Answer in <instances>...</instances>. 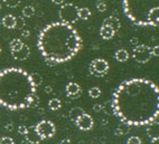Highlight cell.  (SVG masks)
I'll return each mask as SVG.
<instances>
[{
    "label": "cell",
    "instance_id": "cell-28",
    "mask_svg": "<svg viewBox=\"0 0 159 144\" xmlns=\"http://www.w3.org/2000/svg\"><path fill=\"white\" fill-rule=\"evenodd\" d=\"M0 144H15V141L10 136H3L0 140Z\"/></svg>",
    "mask_w": 159,
    "mask_h": 144
},
{
    "label": "cell",
    "instance_id": "cell-21",
    "mask_svg": "<svg viewBox=\"0 0 159 144\" xmlns=\"http://www.w3.org/2000/svg\"><path fill=\"white\" fill-rule=\"evenodd\" d=\"M23 45H24V41H21L19 38H15V39H12L11 41H10V44H9L10 50L11 51H16V50H18V49H20V48L23 47Z\"/></svg>",
    "mask_w": 159,
    "mask_h": 144
},
{
    "label": "cell",
    "instance_id": "cell-3",
    "mask_svg": "<svg viewBox=\"0 0 159 144\" xmlns=\"http://www.w3.org/2000/svg\"><path fill=\"white\" fill-rule=\"evenodd\" d=\"M36 86L30 74L21 68L0 71V105L11 111L24 110L37 101Z\"/></svg>",
    "mask_w": 159,
    "mask_h": 144
},
{
    "label": "cell",
    "instance_id": "cell-27",
    "mask_svg": "<svg viewBox=\"0 0 159 144\" xmlns=\"http://www.w3.org/2000/svg\"><path fill=\"white\" fill-rule=\"evenodd\" d=\"M127 144H142V142L138 136H130L127 141Z\"/></svg>",
    "mask_w": 159,
    "mask_h": 144
},
{
    "label": "cell",
    "instance_id": "cell-43",
    "mask_svg": "<svg viewBox=\"0 0 159 144\" xmlns=\"http://www.w3.org/2000/svg\"><path fill=\"white\" fill-rule=\"evenodd\" d=\"M0 140H1V137H0Z\"/></svg>",
    "mask_w": 159,
    "mask_h": 144
},
{
    "label": "cell",
    "instance_id": "cell-37",
    "mask_svg": "<svg viewBox=\"0 0 159 144\" xmlns=\"http://www.w3.org/2000/svg\"><path fill=\"white\" fill-rule=\"evenodd\" d=\"M130 44H131V45L137 46V45H138V38H131V39H130Z\"/></svg>",
    "mask_w": 159,
    "mask_h": 144
},
{
    "label": "cell",
    "instance_id": "cell-4",
    "mask_svg": "<svg viewBox=\"0 0 159 144\" xmlns=\"http://www.w3.org/2000/svg\"><path fill=\"white\" fill-rule=\"evenodd\" d=\"M123 12L137 26L159 27V0H123Z\"/></svg>",
    "mask_w": 159,
    "mask_h": 144
},
{
    "label": "cell",
    "instance_id": "cell-39",
    "mask_svg": "<svg viewBox=\"0 0 159 144\" xmlns=\"http://www.w3.org/2000/svg\"><path fill=\"white\" fill-rule=\"evenodd\" d=\"M60 144H72V142H71V140H68V138H64V140L61 141Z\"/></svg>",
    "mask_w": 159,
    "mask_h": 144
},
{
    "label": "cell",
    "instance_id": "cell-18",
    "mask_svg": "<svg viewBox=\"0 0 159 144\" xmlns=\"http://www.w3.org/2000/svg\"><path fill=\"white\" fill-rule=\"evenodd\" d=\"M114 58L120 63H125L129 59V53L125 49H118L114 54Z\"/></svg>",
    "mask_w": 159,
    "mask_h": 144
},
{
    "label": "cell",
    "instance_id": "cell-24",
    "mask_svg": "<svg viewBox=\"0 0 159 144\" xmlns=\"http://www.w3.org/2000/svg\"><path fill=\"white\" fill-rule=\"evenodd\" d=\"M30 77H31V81H33V83H34V85L36 86V87H38V86H40V85L43 84V77L40 76L38 73L30 74Z\"/></svg>",
    "mask_w": 159,
    "mask_h": 144
},
{
    "label": "cell",
    "instance_id": "cell-23",
    "mask_svg": "<svg viewBox=\"0 0 159 144\" xmlns=\"http://www.w3.org/2000/svg\"><path fill=\"white\" fill-rule=\"evenodd\" d=\"M24 18H30L35 15V8L33 6H25L21 10Z\"/></svg>",
    "mask_w": 159,
    "mask_h": 144
},
{
    "label": "cell",
    "instance_id": "cell-42",
    "mask_svg": "<svg viewBox=\"0 0 159 144\" xmlns=\"http://www.w3.org/2000/svg\"><path fill=\"white\" fill-rule=\"evenodd\" d=\"M0 10H1V6H0Z\"/></svg>",
    "mask_w": 159,
    "mask_h": 144
},
{
    "label": "cell",
    "instance_id": "cell-20",
    "mask_svg": "<svg viewBox=\"0 0 159 144\" xmlns=\"http://www.w3.org/2000/svg\"><path fill=\"white\" fill-rule=\"evenodd\" d=\"M91 16V10L86 7H83V8L79 9V19L82 20H88Z\"/></svg>",
    "mask_w": 159,
    "mask_h": 144
},
{
    "label": "cell",
    "instance_id": "cell-26",
    "mask_svg": "<svg viewBox=\"0 0 159 144\" xmlns=\"http://www.w3.org/2000/svg\"><path fill=\"white\" fill-rule=\"evenodd\" d=\"M3 3L9 8H16L17 6H19V3L21 0H2Z\"/></svg>",
    "mask_w": 159,
    "mask_h": 144
},
{
    "label": "cell",
    "instance_id": "cell-10",
    "mask_svg": "<svg viewBox=\"0 0 159 144\" xmlns=\"http://www.w3.org/2000/svg\"><path fill=\"white\" fill-rule=\"evenodd\" d=\"M27 140V142H29L30 144H39L43 141V138L40 137V135L38 134V132L36 131L35 126H29L27 133L24 135Z\"/></svg>",
    "mask_w": 159,
    "mask_h": 144
},
{
    "label": "cell",
    "instance_id": "cell-12",
    "mask_svg": "<svg viewBox=\"0 0 159 144\" xmlns=\"http://www.w3.org/2000/svg\"><path fill=\"white\" fill-rule=\"evenodd\" d=\"M82 92V88L77 83L75 82H70L65 87V93L68 97H72V98H75L77 96H80Z\"/></svg>",
    "mask_w": 159,
    "mask_h": 144
},
{
    "label": "cell",
    "instance_id": "cell-33",
    "mask_svg": "<svg viewBox=\"0 0 159 144\" xmlns=\"http://www.w3.org/2000/svg\"><path fill=\"white\" fill-rule=\"evenodd\" d=\"M5 131H7V132H11L12 130H14V125L11 124V123H8V124L5 125Z\"/></svg>",
    "mask_w": 159,
    "mask_h": 144
},
{
    "label": "cell",
    "instance_id": "cell-38",
    "mask_svg": "<svg viewBox=\"0 0 159 144\" xmlns=\"http://www.w3.org/2000/svg\"><path fill=\"white\" fill-rule=\"evenodd\" d=\"M150 144H159V136H158V137H152V138H151V143Z\"/></svg>",
    "mask_w": 159,
    "mask_h": 144
},
{
    "label": "cell",
    "instance_id": "cell-6",
    "mask_svg": "<svg viewBox=\"0 0 159 144\" xmlns=\"http://www.w3.org/2000/svg\"><path fill=\"white\" fill-rule=\"evenodd\" d=\"M109 63L103 58H95L89 65V73L92 76L103 77L109 72Z\"/></svg>",
    "mask_w": 159,
    "mask_h": 144
},
{
    "label": "cell",
    "instance_id": "cell-36",
    "mask_svg": "<svg viewBox=\"0 0 159 144\" xmlns=\"http://www.w3.org/2000/svg\"><path fill=\"white\" fill-rule=\"evenodd\" d=\"M64 1H65V0H52L53 3H55V5H61V6L64 3Z\"/></svg>",
    "mask_w": 159,
    "mask_h": 144
},
{
    "label": "cell",
    "instance_id": "cell-5",
    "mask_svg": "<svg viewBox=\"0 0 159 144\" xmlns=\"http://www.w3.org/2000/svg\"><path fill=\"white\" fill-rule=\"evenodd\" d=\"M61 21L66 24H75L79 20V7L75 6L74 3H63L58 11Z\"/></svg>",
    "mask_w": 159,
    "mask_h": 144
},
{
    "label": "cell",
    "instance_id": "cell-25",
    "mask_svg": "<svg viewBox=\"0 0 159 144\" xmlns=\"http://www.w3.org/2000/svg\"><path fill=\"white\" fill-rule=\"evenodd\" d=\"M89 95L91 98H99L100 96H101V89L97 86H94V87H91L89 89Z\"/></svg>",
    "mask_w": 159,
    "mask_h": 144
},
{
    "label": "cell",
    "instance_id": "cell-35",
    "mask_svg": "<svg viewBox=\"0 0 159 144\" xmlns=\"http://www.w3.org/2000/svg\"><path fill=\"white\" fill-rule=\"evenodd\" d=\"M29 35H30L29 30H23V31H21V36H23L24 38H28Z\"/></svg>",
    "mask_w": 159,
    "mask_h": 144
},
{
    "label": "cell",
    "instance_id": "cell-30",
    "mask_svg": "<svg viewBox=\"0 0 159 144\" xmlns=\"http://www.w3.org/2000/svg\"><path fill=\"white\" fill-rule=\"evenodd\" d=\"M25 26V20L24 18H16V28H24Z\"/></svg>",
    "mask_w": 159,
    "mask_h": 144
},
{
    "label": "cell",
    "instance_id": "cell-34",
    "mask_svg": "<svg viewBox=\"0 0 159 144\" xmlns=\"http://www.w3.org/2000/svg\"><path fill=\"white\" fill-rule=\"evenodd\" d=\"M101 110H102V105H101V104H95L93 106V111H94V112H97V113H98V112H100Z\"/></svg>",
    "mask_w": 159,
    "mask_h": 144
},
{
    "label": "cell",
    "instance_id": "cell-17",
    "mask_svg": "<svg viewBox=\"0 0 159 144\" xmlns=\"http://www.w3.org/2000/svg\"><path fill=\"white\" fill-rule=\"evenodd\" d=\"M84 113H85V112H84V110H83L82 107H73L71 111H70V114H68V116H70V120L75 123L80 116L83 115Z\"/></svg>",
    "mask_w": 159,
    "mask_h": 144
},
{
    "label": "cell",
    "instance_id": "cell-19",
    "mask_svg": "<svg viewBox=\"0 0 159 144\" xmlns=\"http://www.w3.org/2000/svg\"><path fill=\"white\" fill-rule=\"evenodd\" d=\"M129 131H130V125L127 124V123H122V122H121V124L114 130V134H116V136L125 135V134H128L129 133Z\"/></svg>",
    "mask_w": 159,
    "mask_h": 144
},
{
    "label": "cell",
    "instance_id": "cell-31",
    "mask_svg": "<svg viewBox=\"0 0 159 144\" xmlns=\"http://www.w3.org/2000/svg\"><path fill=\"white\" fill-rule=\"evenodd\" d=\"M27 130H28V127L25 126V125H19L18 126V133L21 134V135H25L26 133H27Z\"/></svg>",
    "mask_w": 159,
    "mask_h": 144
},
{
    "label": "cell",
    "instance_id": "cell-2",
    "mask_svg": "<svg viewBox=\"0 0 159 144\" xmlns=\"http://www.w3.org/2000/svg\"><path fill=\"white\" fill-rule=\"evenodd\" d=\"M83 40L70 24L57 21L47 25L38 35L37 47L48 66L71 60L82 49Z\"/></svg>",
    "mask_w": 159,
    "mask_h": 144
},
{
    "label": "cell",
    "instance_id": "cell-8",
    "mask_svg": "<svg viewBox=\"0 0 159 144\" xmlns=\"http://www.w3.org/2000/svg\"><path fill=\"white\" fill-rule=\"evenodd\" d=\"M35 129L40 135V137L45 140V138L53 137L56 133V126L53 122L48 121V120H43V121L38 122L35 125Z\"/></svg>",
    "mask_w": 159,
    "mask_h": 144
},
{
    "label": "cell",
    "instance_id": "cell-13",
    "mask_svg": "<svg viewBox=\"0 0 159 144\" xmlns=\"http://www.w3.org/2000/svg\"><path fill=\"white\" fill-rule=\"evenodd\" d=\"M102 25H105V26H109L110 28H112L114 30V33L116 31H119L120 27H121V24H120V20L116 17V16H110V17L105 18L103 20V24Z\"/></svg>",
    "mask_w": 159,
    "mask_h": 144
},
{
    "label": "cell",
    "instance_id": "cell-32",
    "mask_svg": "<svg viewBox=\"0 0 159 144\" xmlns=\"http://www.w3.org/2000/svg\"><path fill=\"white\" fill-rule=\"evenodd\" d=\"M151 54H152V56H155V57H159V45L151 48Z\"/></svg>",
    "mask_w": 159,
    "mask_h": 144
},
{
    "label": "cell",
    "instance_id": "cell-7",
    "mask_svg": "<svg viewBox=\"0 0 159 144\" xmlns=\"http://www.w3.org/2000/svg\"><path fill=\"white\" fill-rule=\"evenodd\" d=\"M151 48L143 44H138L132 50V58L139 64H146L151 59Z\"/></svg>",
    "mask_w": 159,
    "mask_h": 144
},
{
    "label": "cell",
    "instance_id": "cell-16",
    "mask_svg": "<svg viewBox=\"0 0 159 144\" xmlns=\"http://www.w3.org/2000/svg\"><path fill=\"white\" fill-rule=\"evenodd\" d=\"M114 34H116L114 30L112 28H110L109 26L102 25L101 26V28H100V36L102 37L103 39H105V40L111 39V38L114 36Z\"/></svg>",
    "mask_w": 159,
    "mask_h": 144
},
{
    "label": "cell",
    "instance_id": "cell-29",
    "mask_svg": "<svg viewBox=\"0 0 159 144\" xmlns=\"http://www.w3.org/2000/svg\"><path fill=\"white\" fill-rule=\"evenodd\" d=\"M97 9L100 12H104L107 10V3L103 2V1H99L97 3Z\"/></svg>",
    "mask_w": 159,
    "mask_h": 144
},
{
    "label": "cell",
    "instance_id": "cell-15",
    "mask_svg": "<svg viewBox=\"0 0 159 144\" xmlns=\"http://www.w3.org/2000/svg\"><path fill=\"white\" fill-rule=\"evenodd\" d=\"M1 24L7 29L16 28V17L12 16V15H6V16H3L2 20H1Z\"/></svg>",
    "mask_w": 159,
    "mask_h": 144
},
{
    "label": "cell",
    "instance_id": "cell-11",
    "mask_svg": "<svg viewBox=\"0 0 159 144\" xmlns=\"http://www.w3.org/2000/svg\"><path fill=\"white\" fill-rule=\"evenodd\" d=\"M29 55H30V48L26 44H24L23 47L18 49V50L11 51L12 58L16 60H26L29 57Z\"/></svg>",
    "mask_w": 159,
    "mask_h": 144
},
{
    "label": "cell",
    "instance_id": "cell-9",
    "mask_svg": "<svg viewBox=\"0 0 159 144\" xmlns=\"http://www.w3.org/2000/svg\"><path fill=\"white\" fill-rule=\"evenodd\" d=\"M93 119L92 116L88 113H84L83 115H81L77 119V121L75 122L76 126L79 127L81 131H90L93 127Z\"/></svg>",
    "mask_w": 159,
    "mask_h": 144
},
{
    "label": "cell",
    "instance_id": "cell-1",
    "mask_svg": "<svg viewBox=\"0 0 159 144\" xmlns=\"http://www.w3.org/2000/svg\"><path fill=\"white\" fill-rule=\"evenodd\" d=\"M112 110L130 126L148 125L159 116V87L145 78L125 81L114 90Z\"/></svg>",
    "mask_w": 159,
    "mask_h": 144
},
{
    "label": "cell",
    "instance_id": "cell-14",
    "mask_svg": "<svg viewBox=\"0 0 159 144\" xmlns=\"http://www.w3.org/2000/svg\"><path fill=\"white\" fill-rule=\"evenodd\" d=\"M146 132H147L148 136L149 137H158L159 136V122L153 121L151 123H149L146 129Z\"/></svg>",
    "mask_w": 159,
    "mask_h": 144
},
{
    "label": "cell",
    "instance_id": "cell-41",
    "mask_svg": "<svg viewBox=\"0 0 159 144\" xmlns=\"http://www.w3.org/2000/svg\"><path fill=\"white\" fill-rule=\"evenodd\" d=\"M1 53H2V49H1V47H0V54H1Z\"/></svg>",
    "mask_w": 159,
    "mask_h": 144
},
{
    "label": "cell",
    "instance_id": "cell-40",
    "mask_svg": "<svg viewBox=\"0 0 159 144\" xmlns=\"http://www.w3.org/2000/svg\"><path fill=\"white\" fill-rule=\"evenodd\" d=\"M45 92L47 94L52 93V92H53V88H52V86H46V87H45Z\"/></svg>",
    "mask_w": 159,
    "mask_h": 144
},
{
    "label": "cell",
    "instance_id": "cell-22",
    "mask_svg": "<svg viewBox=\"0 0 159 144\" xmlns=\"http://www.w3.org/2000/svg\"><path fill=\"white\" fill-rule=\"evenodd\" d=\"M48 107L52 111H57L62 107V103L58 98H52L48 101Z\"/></svg>",
    "mask_w": 159,
    "mask_h": 144
}]
</instances>
